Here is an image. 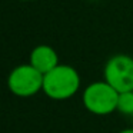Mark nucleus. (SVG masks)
<instances>
[{
  "label": "nucleus",
  "mask_w": 133,
  "mask_h": 133,
  "mask_svg": "<svg viewBox=\"0 0 133 133\" xmlns=\"http://www.w3.org/2000/svg\"><path fill=\"white\" fill-rule=\"evenodd\" d=\"M119 133H133V129H123V130H120Z\"/></svg>",
  "instance_id": "0eeeda50"
},
{
  "label": "nucleus",
  "mask_w": 133,
  "mask_h": 133,
  "mask_svg": "<svg viewBox=\"0 0 133 133\" xmlns=\"http://www.w3.org/2000/svg\"><path fill=\"white\" fill-rule=\"evenodd\" d=\"M117 112H120L122 115H126V116L133 115V90L119 93Z\"/></svg>",
  "instance_id": "423d86ee"
},
{
  "label": "nucleus",
  "mask_w": 133,
  "mask_h": 133,
  "mask_svg": "<svg viewBox=\"0 0 133 133\" xmlns=\"http://www.w3.org/2000/svg\"><path fill=\"white\" fill-rule=\"evenodd\" d=\"M82 79L70 64H57L43 76V93L53 100H67L79 92Z\"/></svg>",
  "instance_id": "f257e3e1"
},
{
  "label": "nucleus",
  "mask_w": 133,
  "mask_h": 133,
  "mask_svg": "<svg viewBox=\"0 0 133 133\" xmlns=\"http://www.w3.org/2000/svg\"><path fill=\"white\" fill-rule=\"evenodd\" d=\"M43 76L30 63L19 64L9 73L7 87L17 97H32L43 92Z\"/></svg>",
  "instance_id": "7ed1b4c3"
},
{
  "label": "nucleus",
  "mask_w": 133,
  "mask_h": 133,
  "mask_svg": "<svg viewBox=\"0 0 133 133\" xmlns=\"http://www.w3.org/2000/svg\"><path fill=\"white\" fill-rule=\"evenodd\" d=\"M29 63L40 73L46 75L53 70L59 63V55L52 46L49 44H39L30 52Z\"/></svg>",
  "instance_id": "39448f33"
},
{
  "label": "nucleus",
  "mask_w": 133,
  "mask_h": 133,
  "mask_svg": "<svg viewBox=\"0 0 133 133\" xmlns=\"http://www.w3.org/2000/svg\"><path fill=\"white\" fill-rule=\"evenodd\" d=\"M119 92L106 80L93 82L84 89L82 100L87 112L97 116H106L117 110Z\"/></svg>",
  "instance_id": "f03ea898"
},
{
  "label": "nucleus",
  "mask_w": 133,
  "mask_h": 133,
  "mask_svg": "<svg viewBox=\"0 0 133 133\" xmlns=\"http://www.w3.org/2000/svg\"><path fill=\"white\" fill-rule=\"evenodd\" d=\"M103 80L119 93L133 90V57L129 55L112 56L104 64Z\"/></svg>",
  "instance_id": "20e7f679"
},
{
  "label": "nucleus",
  "mask_w": 133,
  "mask_h": 133,
  "mask_svg": "<svg viewBox=\"0 0 133 133\" xmlns=\"http://www.w3.org/2000/svg\"><path fill=\"white\" fill-rule=\"evenodd\" d=\"M20 2H33V0H20Z\"/></svg>",
  "instance_id": "6e6552de"
}]
</instances>
